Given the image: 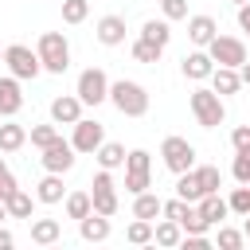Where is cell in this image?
I'll use <instances>...</instances> for the list:
<instances>
[{
    "instance_id": "obj_12",
    "label": "cell",
    "mask_w": 250,
    "mask_h": 250,
    "mask_svg": "<svg viewBox=\"0 0 250 250\" xmlns=\"http://www.w3.org/2000/svg\"><path fill=\"white\" fill-rule=\"evenodd\" d=\"M180 70H184V78H191V82H203V78H211V70H215V59H211V51L195 47L191 55H184Z\"/></svg>"
},
{
    "instance_id": "obj_41",
    "label": "cell",
    "mask_w": 250,
    "mask_h": 250,
    "mask_svg": "<svg viewBox=\"0 0 250 250\" xmlns=\"http://www.w3.org/2000/svg\"><path fill=\"white\" fill-rule=\"evenodd\" d=\"M12 191H16V176H12V168L0 160V199H8Z\"/></svg>"
},
{
    "instance_id": "obj_13",
    "label": "cell",
    "mask_w": 250,
    "mask_h": 250,
    "mask_svg": "<svg viewBox=\"0 0 250 250\" xmlns=\"http://www.w3.org/2000/svg\"><path fill=\"white\" fill-rule=\"evenodd\" d=\"M51 121H55V125H74V121H82V98H78V94L55 98V102H51Z\"/></svg>"
},
{
    "instance_id": "obj_37",
    "label": "cell",
    "mask_w": 250,
    "mask_h": 250,
    "mask_svg": "<svg viewBox=\"0 0 250 250\" xmlns=\"http://www.w3.org/2000/svg\"><path fill=\"white\" fill-rule=\"evenodd\" d=\"M180 227H184V234H207V219L199 215V207H191L188 219H180Z\"/></svg>"
},
{
    "instance_id": "obj_31",
    "label": "cell",
    "mask_w": 250,
    "mask_h": 250,
    "mask_svg": "<svg viewBox=\"0 0 250 250\" xmlns=\"http://www.w3.org/2000/svg\"><path fill=\"white\" fill-rule=\"evenodd\" d=\"M215 246H219V250H242V246H246V230H234V227H223V223H219Z\"/></svg>"
},
{
    "instance_id": "obj_16",
    "label": "cell",
    "mask_w": 250,
    "mask_h": 250,
    "mask_svg": "<svg viewBox=\"0 0 250 250\" xmlns=\"http://www.w3.org/2000/svg\"><path fill=\"white\" fill-rule=\"evenodd\" d=\"M78 234H82V242H105L109 238V215L90 211L86 219H78Z\"/></svg>"
},
{
    "instance_id": "obj_26",
    "label": "cell",
    "mask_w": 250,
    "mask_h": 250,
    "mask_svg": "<svg viewBox=\"0 0 250 250\" xmlns=\"http://www.w3.org/2000/svg\"><path fill=\"white\" fill-rule=\"evenodd\" d=\"M180 238H184V227L176 219H164V223L152 227V242L156 246H180Z\"/></svg>"
},
{
    "instance_id": "obj_42",
    "label": "cell",
    "mask_w": 250,
    "mask_h": 250,
    "mask_svg": "<svg viewBox=\"0 0 250 250\" xmlns=\"http://www.w3.org/2000/svg\"><path fill=\"white\" fill-rule=\"evenodd\" d=\"M230 145H234V152H246V148H250V125H238V129L230 133Z\"/></svg>"
},
{
    "instance_id": "obj_38",
    "label": "cell",
    "mask_w": 250,
    "mask_h": 250,
    "mask_svg": "<svg viewBox=\"0 0 250 250\" xmlns=\"http://www.w3.org/2000/svg\"><path fill=\"white\" fill-rule=\"evenodd\" d=\"M230 176L238 184H250V152H234V164H230Z\"/></svg>"
},
{
    "instance_id": "obj_3",
    "label": "cell",
    "mask_w": 250,
    "mask_h": 250,
    "mask_svg": "<svg viewBox=\"0 0 250 250\" xmlns=\"http://www.w3.org/2000/svg\"><path fill=\"white\" fill-rule=\"evenodd\" d=\"M35 51L43 59V70H51V74H62L70 66V43H66L62 31H43L39 43H35Z\"/></svg>"
},
{
    "instance_id": "obj_39",
    "label": "cell",
    "mask_w": 250,
    "mask_h": 250,
    "mask_svg": "<svg viewBox=\"0 0 250 250\" xmlns=\"http://www.w3.org/2000/svg\"><path fill=\"white\" fill-rule=\"evenodd\" d=\"M164 20H188V0H160Z\"/></svg>"
},
{
    "instance_id": "obj_29",
    "label": "cell",
    "mask_w": 250,
    "mask_h": 250,
    "mask_svg": "<svg viewBox=\"0 0 250 250\" xmlns=\"http://www.w3.org/2000/svg\"><path fill=\"white\" fill-rule=\"evenodd\" d=\"M195 180H199L203 195H211V191H219V188H223V172H219L215 164H195Z\"/></svg>"
},
{
    "instance_id": "obj_8",
    "label": "cell",
    "mask_w": 250,
    "mask_h": 250,
    "mask_svg": "<svg viewBox=\"0 0 250 250\" xmlns=\"http://www.w3.org/2000/svg\"><path fill=\"white\" fill-rule=\"evenodd\" d=\"M90 199H94V211H98V215H109V219L117 215V188H113V176H109V168L94 172Z\"/></svg>"
},
{
    "instance_id": "obj_45",
    "label": "cell",
    "mask_w": 250,
    "mask_h": 250,
    "mask_svg": "<svg viewBox=\"0 0 250 250\" xmlns=\"http://www.w3.org/2000/svg\"><path fill=\"white\" fill-rule=\"evenodd\" d=\"M238 74H242V86H250V59H246V62L238 66Z\"/></svg>"
},
{
    "instance_id": "obj_20",
    "label": "cell",
    "mask_w": 250,
    "mask_h": 250,
    "mask_svg": "<svg viewBox=\"0 0 250 250\" xmlns=\"http://www.w3.org/2000/svg\"><path fill=\"white\" fill-rule=\"evenodd\" d=\"M62 238V223L59 219H31V242L35 246H55Z\"/></svg>"
},
{
    "instance_id": "obj_17",
    "label": "cell",
    "mask_w": 250,
    "mask_h": 250,
    "mask_svg": "<svg viewBox=\"0 0 250 250\" xmlns=\"http://www.w3.org/2000/svg\"><path fill=\"white\" fill-rule=\"evenodd\" d=\"M215 35H219V23H215L211 16H188V39H191L195 47H207Z\"/></svg>"
},
{
    "instance_id": "obj_24",
    "label": "cell",
    "mask_w": 250,
    "mask_h": 250,
    "mask_svg": "<svg viewBox=\"0 0 250 250\" xmlns=\"http://www.w3.org/2000/svg\"><path fill=\"white\" fill-rule=\"evenodd\" d=\"M94 156H98V164H102V168H109V172H113V168H121V164H125V156H129V152H125V145H117V141H102V148H98Z\"/></svg>"
},
{
    "instance_id": "obj_22",
    "label": "cell",
    "mask_w": 250,
    "mask_h": 250,
    "mask_svg": "<svg viewBox=\"0 0 250 250\" xmlns=\"http://www.w3.org/2000/svg\"><path fill=\"white\" fill-rule=\"evenodd\" d=\"M156 215H164V199L160 195H152V191H141V195H133V219H156Z\"/></svg>"
},
{
    "instance_id": "obj_15",
    "label": "cell",
    "mask_w": 250,
    "mask_h": 250,
    "mask_svg": "<svg viewBox=\"0 0 250 250\" xmlns=\"http://www.w3.org/2000/svg\"><path fill=\"white\" fill-rule=\"evenodd\" d=\"M94 35H98L102 47H117V43H125V16H102L98 27H94Z\"/></svg>"
},
{
    "instance_id": "obj_18",
    "label": "cell",
    "mask_w": 250,
    "mask_h": 250,
    "mask_svg": "<svg viewBox=\"0 0 250 250\" xmlns=\"http://www.w3.org/2000/svg\"><path fill=\"white\" fill-rule=\"evenodd\" d=\"M211 90L215 94H238L242 90V74H238V66H215L211 70Z\"/></svg>"
},
{
    "instance_id": "obj_44",
    "label": "cell",
    "mask_w": 250,
    "mask_h": 250,
    "mask_svg": "<svg viewBox=\"0 0 250 250\" xmlns=\"http://www.w3.org/2000/svg\"><path fill=\"white\" fill-rule=\"evenodd\" d=\"M12 246H16V238H12V230H4V227H0V250H12Z\"/></svg>"
},
{
    "instance_id": "obj_23",
    "label": "cell",
    "mask_w": 250,
    "mask_h": 250,
    "mask_svg": "<svg viewBox=\"0 0 250 250\" xmlns=\"http://www.w3.org/2000/svg\"><path fill=\"white\" fill-rule=\"evenodd\" d=\"M23 145H27V129L8 117V125H0V152H20Z\"/></svg>"
},
{
    "instance_id": "obj_4",
    "label": "cell",
    "mask_w": 250,
    "mask_h": 250,
    "mask_svg": "<svg viewBox=\"0 0 250 250\" xmlns=\"http://www.w3.org/2000/svg\"><path fill=\"white\" fill-rule=\"evenodd\" d=\"M152 188V156L145 148H133L125 156V191L129 195H141Z\"/></svg>"
},
{
    "instance_id": "obj_34",
    "label": "cell",
    "mask_w": 250,
    "mask_h": 250,
    "mask_svg": "<svg viewBox=\"0 0 250 250\" xmlns=\"http://www.w3.org/2000/svg\"><path fill=\"white\" fill-rule=\"evenodd\" d=\"M27 137H31V145L43 152L47 145H55V141H59V129H55V125H31V133H27Z\"/></svg>"
},
{
    "instance_id": "obj_25",
    "label": "cell",
    "mask_w": 250,
    "mask_h": 250,
    "mask_svg": "<svg viewBox=\"0 0 250 250\" xmlns=\"http://www.w3.org/2000/svg\"><path fill=\"white\" fill-rule=\"evenodd\" d=\"M176 195L188 199V203H199V199H203V188H199V180H195V168H188V172L176 176Z\"/></svg>"
},
{
    "instance_id": "obj_36",
    "label": "cell",
    "mask_w": 250,
    "mask_h": 250,
    "mask_svg": "<svg viewBox=\"0 0 250 250\" xmlns=\"http://www.w3.org/2000/svg\"><path fill=\"white\" fill-rule=\"evenodd\" d=\"M90 16V0H62V20L66 23H82Z\"/></svg>"
},
{
    "instance_id": "obj_2",
    "label": "cell",
    "mask_w": 250,
    "mask_h": 250,
    "mask_svg": "<svg viewBox=\"0 0 250 250\" xmlns=\"http://www.w3.org/2000/svg\"><path fill=\"white\" fill-rule=\"evenodd\" d=\"M188 105H191V113H195V121L203 125V129H219L223 121H227V105H223V94H215V90H191V98H188Z\"/></svg>"
},
{
    "instance_id": "obj_21",
    "label": "cell",
    "mask_w": 250,
    "mask_h": 250,
    "mask_svg": "<svg viewBox=\"0 0 250 250\" xmlns=\"http://www.w3.org/2000/svg\"><path fill=\"white\" fill-rule=\"evenodd\" d=\"M35 199L39 203H62V172H47L35 184Z\"/></svg>"
},
{
    "instance_id": "obj_30",
    "label": "cell",
    "mask_w": 250,
    "mask_h": 250,
    "mask_svg": "<svg viewBox=\"0 0 250 250\" xmlns=\"http://www.w3.org/2000/svg\"><path fill=\"white\" fill-rule=\"evenodd\" d=\"M90 211H94L90 191H70V195H66V219H86Z\"/></svg>"
},
{
    "instance_id": "obj_14",
    "label": "cell",
    "mask_w": 250,
    "mask_h": 250,
    "mask_svg": "<svg viewBox=\"0 0 250 250\" xmlns=\"http://www.w3.org/2000/svg\"><path fill=\"white\" fill-rule=\"evenodd\" d=\"M23 109V90H20V78L8 74L0 78V117H16Z\"/></svg>"
},
{
    "instance_id": "obj_11",
    "label": "cell",
    "mask_w": 250,
    "mask_h": 250,
    "mask_svg": "<svg viewBox=\"0 0 250 250\" xmlns=\"http://www.w3.org/2000/svg\"><path fill=\"white\" fill-rule=\"evenodd\" d=\"M39 160H43V168H47V172H70V168H74V145L59 137L55 145H47V148H43V156H39Z\"/></svg>"
},
{
    "instance_id": "obj_47",
    "label": "cell",
    "mask_w": 250,
    "mask_h": 250,
    "mask_svg": "<svg viewBox=\"0 0 250 250\" xmlns=\"http://www.w3.org/2000/svg\"><path fill=\"white\" fill-rule=\"evenodd\" d=\"M242 230H246V242H250V215H246V223H242Z\"/></svg>"
},
{
    "instance_id": "obj_46",
    "label": "cell",
    "mask_w": 250,
    "mask_h": 250,
    "mask_svg": "<svg viewBox=\"0 0 250 250\" xmlns=\"http://www.w3.org/2000/svg\"><path fill=\"white\" fill-rule=\"evenodd\" d=\"M4 219H12V215H8V207H4V199H0V223H4Z\"/></svg>"
},
{
    "instance_id": "obj_35",
    "label": "cell",
    "mask_w": 250,
    "mask_h": 250,
    "mask_svg": "<svg viewBox=\"0 0 250 250\" xmlns=\"http://www.w3.org/2000/svg\"><path fill=\"white\" fill-rule=\"evenodd\" d=\"M227 203H230V211H234V215H242V219H246V215H250V184H238V188L230 191V199H227Z\"/></svg>"
},
{
    "instance_id": "obj_19",
    "label": "cell",
    "mask_w": 250,
    "mask_h": 250,
    "mask_svg": "<svg viewBox=\"0 0 250 250\" xmlns=\"http://www.w3.org/2000/svg\"><path fill=\"white\" fill-rule=\"evenodd\" d=\"M195 207H199V215L207 219V227H215V223H223V219L230 215V203H227V199H223L219 191H211V195H203V199H199Z\"/></svg>"
},
{
    "instance_id": "obj_10",
    "label": "cell",
    "mask_w": 250,
    "mask_h": 250,
    "mask_svg": "<svg viewBox=\"0 0 250 250\" xmlns=\"http://www.w3.org/2000/svg\"><path fill=\"white\" fill-rule=\"evenodd\" d=\"M102 141H105V129H102V121H90V117H82V121H74V137H70V145H74V152H98L102 148Z\"/></svg>"
},
{
    "instance_id": "obj_6",
    "label": "cell",
    "mask_w": 250,
    "mask_h": 250,
    "mask_svg": "<svg viewBox=\"0 0 250 250\" xmlns=\"http://www.w3.org/2000/svg\"><path fill=\"white\" fill-rule=\"evenodd\" d=\"M160 156H164V168H168L172 176H180V172L195 168V145H191L188 137H164Z\"/></svg>"
},
{
    "instance_id": "obj_7",
    "label": "cell",
    "mask_w": 250,
    "mask_h": 250,
    "mask_svg": "<svg viewBox=\"0 0 250 250\" xmlns=\"http://www.w3.org/2000/svg\"><path fill=\"white\" fill-rule=\"evenodd\" d=\"M78 98H82V105H102V102H109V78H105V70L102 66H86L82 74H78V90H74Z\"/></svg>"
},
{
    "instance_id": "obj_33",
    "label": "cell",
    "mask_w": 250,
    "mask_h": 250,
    "mask_svg": "<svg viewBox=\"0 0 250 250\" xmlns=\"http://www.w3.org/2000/svg\"><path fill=\"white\" fill-rule=\"evenodd\" d=\"M160 55H164V47H156V43H148V39H137V43H133V59H137V62H160Z\"/></svg>"
},
{
    "instance_id": "obj_28",
    "label": "cell",
    "mask_w": 250,
    "mask_h": 250,
    "mask_svg": "<svg viewBox=\"0 0 250 250\" xmlns=\"http://www.w3.org/2000/svg\"><path fill=\"white\" fill-rule=\"evenodd\" d=\"M141 39H148V43H156V47H168V39H172V27H168V20H145V27H141Z\"/></svg>"
},
{
    "instance_id": "obj_40",
    "label": "cell",
    "mask_w": 250,
    "mask_h": 250,
    "mask_svg": "<svg viewBox=\"0 0 250 250\" xmlns=\"http://www.w3.org/2000/svg\"><path fill=\"white\" fill-rule=\"evenodd\" d=\"M180 246H184V250H211L215 242H211L207 234H184V238H180Z\"/></svg>"
},
{
    "instance_id": "obj_50",
    "label": "cell",
    "mask_w": 250,
    "mask_h": 250,
    "mask_svg": "<svg viewBox=\"0 0 250 250\" xmlns=\"http://www.w3.org/2000/svg\"><path fill=\"white\" fill-rule=\"evenodd\" d=\"M246 152H250V148H246Z\"/></svg>"
},
{
    "instance_id": "obj_5",
    "label": "cell",
    "mask_w": 250,
    "mask_h": 250,
    "mask_svg": "<svg viewBox=\"0 0 250 250\" xmlns=\"http://www.w3.org/2000/svg\"><path fill=\"white\" fill-rule=\"evenodd\" d=\"M4 62H8V70H12L20 82H27V78H39V74H43V59H39V51H31V47H23V43L4 47Z\"/></svg>"
},
{
    "instance_id": "obj_27",
    "label": "cell",
    "mask_w": 250,
    "mask_h": 250,
    "mask_svg": "<svg viewBox=\"0 0 250 250\" xmlns=\"http://www.w3.org/2000/svg\"><path fill=\"white\" fill-rule=\"evenodd\" d=\"M4 207H8V215H12V219H31V207H35V199H31L23 188H16V191L4 199Z\"/></svg>"
},
{
    "instance_id": "obj_1",
    "label": "cell",
    "mask_w": 250,
    "mask_h": 250,
    "mask_svg": "<svg viewBox=\"0 0 250 250\" xmlns=\"http://www.w3.org/2000/svg\"><path fill=\"white\" fill-rule=\"evenodd\" d=\"M109 102H113L117 113H125V117H145V113H148V90H145L141 82H129V78L109 82Z\"/></svg>"
},
{
    "instance_id": "obj_49",
    "label": "cell",
    "mask_w": 250,
    "mask_h": 250,
    "mask_svg": "<svg viewBox=\"0 0 250 250\" xmlns=\"http://www.w3.org/2000/svg\"><path fill=\"white\" fill-rule=\"evenodd\" d=\"M0 62H4V47H0Z\"/></svg>"
},
{
    "instance_id": "obj_43",
    "label": "cell",
    "mask_w": 250,
    "mask_h": 250,
    "mask_svg": "<svg viewBox=\"0 0 250 250\" xmlns=\"http://www.w3.org/2000/svg\"><path fill=\"white\" fill-rule=\"evenodd\" d=\"M238 27L250 35V4H238Z\"/></svg>"
},
{
    "instance_id": "obj_32",
    "label": "cell",
    "mask_w": 250,
    "mask_h": 250,
    "mask_svg": "<svg viewBox=\"0 0 250 250\" xmlns=\"http://www.w3.org/2000/svg\"><path fill=\"white\" fill-rule=\"evenodd\" d=\"M125 238H129L133 246L152 242V223H148V219H133V223H129V230H125Z\"/></svg>"
},
{
    "instance_id": "obj_9",
    "label": "cell",
    "mask_w": 250,
    "mask_h": 250,
    "mask_svg": "<svg viewBox=\"0 0 250 250\" xmlns=\"http://www.w3.org/2000/svg\"><path fill=\"white\" fill-rule=\"evenodd\" d=\"M207 51H211V59H215L219 66H242V62H246V43L234 39V35H215V39L207 43Z\"/></svg>"
},
{
    "instance_id": "obj_48",
    "label": "cell",
    "mask_w": 250,
    "mask_h": 250,
    "mask_svg": "<svg viewBox=\"0 0 250 250\" xmlns=\"http://www.w3.org/2000/svg\"><path fill=\"white\" fill-rule=\"evenodd\" d=\"M230 4H234V8H238V4H250V0H230Z\"/></svg>"
}]
</instances>
